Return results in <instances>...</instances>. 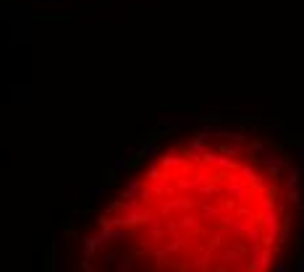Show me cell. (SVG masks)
Here are the masks:
<instances>
[{"label": "cell", "mask_w": 304, "mask_h": 272, "mask_svg": "<svg viewBox=\"0 0 304 272\" xmlns=\"http://www.w3.org/2000/svg\"><path fill=\"white\" fill-rule=\"evenodd\" d=\"M297 217L278 142L200 131L155 152L84 230L79 272H275Z\"/></svg>", "instance_id": "obj_1"}]
</instances>
